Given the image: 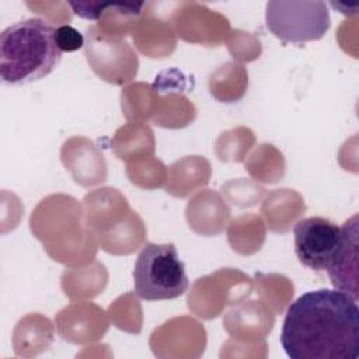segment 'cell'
I'll use <instances>...</instances> for the list:
<instances>
[{"label":"cell","instance_id":"277c9868","mask_svg":"<svg viewBox=\"0 0 359 359\" xmlns=\"http://www.w3.org/2000/svg\"><path fill=\"white\" fill-rule=\"evenodd\" d=\"M265 21L268 29L285 43L318 41L331 25L324 1H268Z\"/></svg>","mask_w":359,"mask_h":359},{"label":"cell","instance_id":"7a4b0ae2","mask_svg":"<svg viewBox=\"0 0 359 359\" xmlns=\"http://www.w3.org/2000/svg\"><path fill=\"white\" fill-rule=\"evenodd\" d=\"M62 59L56 28L42 18L18 21L0 34V76L11 86L38 81Z\"/></svg>","mask_w":359,"mask_h":359},{"label":"cell","instance_id":"52a82bcc","mask_svg":"<svg viewBox=\"0 0 359 359\" xmlns=\"http://www.w3.org/2000/svg\"><path fill=\"white\" fill-rule=\"evenodd\" d=\"M56 42L62 52H74L83 48V35L72 25H60L56 28Z\"/></svg>","mask_w":359,"mask_h":359},{"label":"cell","instance_id":"3957f363","mask_svg":"<svg viewBox=\"0 0 359 359\" xmlns=\"http://www.w3.org/2000/svg\"><path fill=\"white\" fill-rule=\"evenodd\" d=\"M133 282L137 296L147 302L177 299L189 285L185 265L172 243H147L136 258Z\"/></svg>","mask_w":359,"mask_h":359},{"label":"cell","instance_id":"8992f818","mask_svg":"<svg viewBox=\"0 0 359 359\" xmlns=\"http://www.w3.org/2000/svg\"><path fill=\"white\" fill-rule=\"evenodd\" d=\"M341 247L327 269L335 289L358 299L356 268H358V216H352L342 224Z\"/></svg>","mask_w":359,"mask_h":359},{"label":"cell","instance_id":"5b68a950","mask_svg":"<svg viewBox=\"0 0 359 359\" xmlns=\"http://www.w3.org/2000/svg\"><path fill=\"white\" fill-rule=\"evenodd\" d=\"M342 243V229L334 222L313 216L294 226V251L304 266L327 271Z\"/></svg>","mask_w":359,"mask_h":359},{"label":"cell","instance_id":"6da1fadb","mask_svg":"<svg viewBox=\"0 0 359 359\" xmlns=\"http://www.w3.org/2000/svg\"><path fill=\"white\" fill-rule=\"evenodd\" d=\"M280 345L290 359H358L356 299L338 289L302 294L286 311Z\"/></svg>","mask_w":359,"mask_h":359}]
</instances>
